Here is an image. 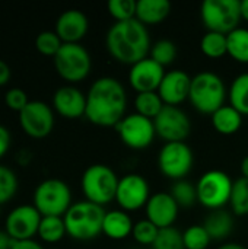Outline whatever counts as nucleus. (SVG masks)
<instances>
[{
    "label": "nucleus",
    "mask_w": 248,
    "mask_h": 249,
    "mask_svg": "<svg viewBox=\"0 0 248 249\" xmlns=\"http://www.w3.org/2000/svg\"><path fill=\"white\" fill-rule=\"evenodd\" d=\"M164 107L165 104L161 99L158 92H142V93H137L134 98L136 112L152 121L158 117V114L164 109Z\"/></svg>",
    "instance_id": "cd10ccee"
},
{
    "label": "nucleus",
    "mask_w": 248,
    "mask_h": 249,
    "mask_svg": "<svg viewBox=\"0 0 248 249\" xmlns=\"http://www.w3.org/2000/svg\"><path fill=\"white\" fill-rule=\"evenodd\" d=\"M210 117H212L213 128L219 134H224V136L235 134L243 125V115L235 108H232L229 104L228 105L225 104L224 107H221Z\"/></svg>",
    "instance_id": "5701e85b"
},
{
    "label": "nucleus",
    "mask_w": 248,
    "mask_h": 249,
    "mask_svg": "<svg viewBox=\"0 0 248 249\" xmlns=\"http://www.w3.org/2000/svg\"><path fill=\"white\" fill-rule=\"evenodd\" d=\"M240 169H241V177L243 178H246L248 179V155L241 160V166H240Z\"/></svg>",
    "instance_id": "c03bdc74"
},
{
    "label": "nucleus",
    "mask_w": 248,
    "mask_h": 249,
    "mask_svg": "<svg viewBox=\"0 0 248 249\" xmlns=\"http://www.w3.org/2000/svg\"><path fill=\"white\" fill-rule=\"evenodd\" d=\"M158 233H159V229L152 222H149L148 219H142L134 223L132 236L139 245L152 247L158 238Z\"/></svg>",
    "instance_id": "c9c22d12"
},
{
    "label": "nucleus",
    "mask_w": 248,
    "mask_h": 249,
    "mask_svg": "<svg viewBox=\"0 0 248 249\" xmlns=\"http://www.w3.org/2000/svg\"><path fill=\"white\" fill-rule=\"evenodd\" d=\"M203 226L210 235L212 241H222L228 238L234 231V219L232 214L224 209L213 210L208 214Z\"/></svg>",
    "instance_id": "b1692460"
},
{
    "label": "nucleus",
    "mask_w": 248,
    "mask_h": 249,
    "mask_svg": "<svg viewBox=\"0 0 248 249\" xmlns=\"http://www.w3.org/2000/svg\"><path fill=\"white\" fill-rule=\"evenodd\" d=\"M136 3L134 0H111L107 9L115 22H124L136 18Z\"/></svg>",
    "instance_id": "4c0bfd02"
},
{
    "label": "nucleus",
    "mask_w": 248,
    "mask_h": 249,
    "mask_svg": "<svg viewBox=\"0 0 248 249\" xmlns=\"http://www.w3.org/2000/svg\"><path fill=\"white\" fill-rule=\"evenodd\" d=\"M12 77V70H10V66L0 58V88L1 86H6L9 83Z\"/></svg>",
    "instance_id": "a19ab883"
},
{
    "label": "nucleus",
    "mask_w": 248,
    "mask_h": 249,
    "mask_svg": "<svg viewBox=\"0 0 248 249\" xmlns=\"http://www.w3.org/2000/svg\"><path fill=\"white\" fill-rule=\"evenodd\" d=\"M194 165V155L186 142L165 143L158 153L161 174L172 181L186 179Z\"/></svg>",
    "instance_id": "9d476101"
},
{
    "label": "nucleus",
    "mask_w": 248,
    "mask_h": 249,
    "mask_svg": "<svg viewBox=\"0 0 248 249\" xmlns=\"http://www.w3.org/2000/svg\"><path fill=\"white\" fill-rule=\"evenodd\" d=\"M183 242L186 249H208L212 238L203 225H193L183 232Z\"/></svg>",
    "instance_id": "72a5a7b5"
},
{
    "label": "nucleus",
    "mask_w": 248,
    "mask_h": 249,
    "mask_svg": "<svg viewBox=\"0 0 248 249\" xmlns=\"http://www.w3.org/2000/svg\"><path fill=\"white\" fill-rule=\"evenodd\" d=\"M102 206L82 200L73 203L63 216L66 232L76 241H91L102 233V223L105 217Z\"/></svg>",
    "instance_id": "7ed1b4c3"
},
{
    "label": "nucleus",
    "mask_w": 248,
    "mask_h": 249,
    "mask_svg": "<svg viewBox=\"0 0 248 249\" xmlns=\"http://www.w3.org/2000/svg\"><path fill=\"white\" fill-rule=\"evenodd\" d=\"M105 47L108 54L118 63L133 66L148 57L151 51V36L148 26L136 18L115 22L107 32Z\"/></svg>",
    "instance_id": "f03ea898"
},
{
    "label": "nucleus",
    "mask_w": 248,
    "mask_h": 249,
    "mask_svg": "<svg viewBox=\"0 0 248 249\" xmlns=\"http://www.w3.org/2000/svg\"><path fill=\"white\" fill-rule=\"evenodd\" d=\"M171 13L168 0H139L136 3V19L145 26L162 23Z\"/></svg>",
    "instance_id": "4be33fe9"
},
{
    "label": "nucleus",
    "mask_w": 248,
    "mask_h": 249,
    "mask_svg": "<svg viewBox=\"0 0 248 249\" xmlns=\"http://www.w3.org/2000/svg\"><path fill=\"white\" fill-rule=\"evenodd\" d=\"M151 198V190L148 181L139 174H129L120 178L115 201L121 210L130 213L137 212L146 206Z\"/></svg>",
    "instance_id": "2eb2a0df"
},
{
    "label": "nucleus",
    "mask_w": 248,
    "mask_h": 249,
    "mask_svg": "<svg viewBox=\"0 0 248 249\" xmlns=\"http://www.w3.org/2000/svg\"><path fill=\"white\" fill-rule=\"evenodd\" d=\"M153 249H186L183 242V232L177 228L159 229L158 238L152 245Z\"/></svg>",
    "instance_id": "e433bc0d"
},
{
    "label": "nucleus",
    "mask_w": 248,
    "mask_h": 249,
    "mask_svg": "<svg viewBox=\"0 0 248 249\" xmlns=\"http://www.w3.org/2000/svg\"><path fill=\"white\" fill-rule=\"evenodd\" d=\"M41 219L42 216L34 204H20L7 213L4 231L13 241L34 239V236L38 235Z\"/></svg>",
    "instance_id": "4468645a"
},
{
    "label": "nucleus",
    "mask_w": 248,
    "mask_h": 249,
    "mask_svg": "<svg viewBox=\"0 0 248 249\" xmlns=\"http://www.w3.org/2000/svg\"><path fill=\"white\" fill-rule=\"evenodd\" d=\"M12 249H45L39 242L35 239H26V241H15Z\"/></svg>",
    "instance_id": "79ce46f5"
},
{
    "label": "nucleus",
    "mask_w": 248,
    "mask_h": 249,
    "mask_svg": "<svg viewBox=\"0 0 248 249\" xmlns=\"http://www.w3.org/2000/svg\"><path fill=\"white\" fill-rule=\"evenodd\" d=\"M63 41L54 31H42L35 38V48L39 54L53 57L60 51Z\"/></svg>",
    "instance_id": "f704fd0d"
},
{
    "label": "nucleus",
    "mask_w": 248,
    "mask_h": 249,
    "mask_svg": "<svg viewBox=\"0 0 248 249\" xmlns=\"http://www.w3.org/2000/svg\"><path fill=\"white\" fill-rule=\"evenodd\" d=\"M66 235H67V232H66V225H64L63 217H60V216H42L39 228H38V238L42 242L57 244Z\"/></svg>",
    "instance_id": "393cba45"
},
{
    "label": "nucleus",
    "mask_w": 248,
    "mask_h": 249,
    "mask_svg": "<svg viewBox=\"0 0 248 249\" xmlns=\"http://www.w3.org/2000/svg\"><path fill=\"white\" fill-rule=\"evenodd\" d=\"M127 92L111 76L96 79L86 92L85 117L98 127H115L127 114Z\"/></svg>",
    "instance_id": "f257e3e1"
},
{
    "label": "nucleus",
    "mask_w": 248,
    "mask_h": 249,
    "mask_svg": "<svg viewBox=\"0 0 248 249\" xmlns=\"http://www.w3.org/2000/svg\"><path fill=\"white\" fill-rule=\"evenodd\" d=\"M216 249H247L246 247H243V245H240V244H234V242H229V244H224V245H221L219 248Z\"/></svg>",
    "instance_id": "49530a36"
},
{
    "label": "nucleus",
    "mask_w": 248,
    "mask_h": 249,
    "mask_svg": "<svg viewBox=\"0 0 248 249\" xmlns=\"http://www.w3.org/2000/svg\"><path fill=\"white\" fill-rule=\"evenodd\" d=\"M133 220L124 210H111L105 213L102 233L113 241H123L133 232Z\"/></svg>",
    "instance_id": "412c9836"
},
{
    "label": "nucleus",
    "mask_w": 248,
    "mask_h": 249,
    "mask_svg": "<svg viewBox=\"0 0 248 249\" xmlns=\"http://www.w3.org/2000/svg\"><path fill=\"white\" fill-rule=\"evenodd\" d=\"M200 18L209 32L228 35L238 28L241 20V1L238 0H205Z\"/></svg>",
    "instance_id": "6e6552de"
},
{
    "label": "nucleus",
    "mask_w": 248,
    "mask_h": 249,
    "mask_svg": "<svg viewBox=\"0 0 248 249\" xmlns=\"http://www.w3.org/2000/svg\"><path fill=\"white\" fill-rule=\"evenodd\" d=\"M156 136L165 143L186 142L191 133V121L180 107L165 105L153 120Z\"/></svg>",
    "instance_id": "ddd939ff"
},
{
    "label": "nucleus",
    "mask_w": 248,
    "mask_h": 249,
    "mask_svg": "<svg viewBox=\"0 0 248 249\" xmlns=\"http://www.w3.org/2000/svg\"><path fill=\"white\" fill-rule=\"evenodd\" d=\"M118 181L120 178L117 174L104 163H94L88 166L80 179L85 200L102 207L111 201H115Z\"/></svg>",
    "instance_id": "39448f33"
},
{
    "label": "nucleus",
    "mask_w": 248,
    "mask_h": 249,
    "mask_svg": "<svg viewBox=\"0 0 248 249\" xmlns=\"http://www.w3.org/2000/svg\"><path fill=\"white\" fill-rule=\"evenodd\" d=\"M232 185L234 181L227 172L219 169L208 171L199 178L196 184L197 201L210 212L221 210L229 204Z\"/></svg>",
    "instance_id": "1a4fd4ad"
},
{
    "label": "nucleus",
    "mask_w": 248,
    "mask_h": 249,
    "mask_svg": "<svg viewBox=\"0 0 248 249\" xmlns=\"http://www.w3.org/2000/svg\"><path fill=\"white\" fill-rule=\"evenodd\" d=\"M19 181L15 171L6 165H0V206L9 203L18 193Z\"/></svg>",
    "instance_id": "473e14b6"
},
{
    "label": "nucleus",
    "mask_w": 248,
    "mask_h": 249,
    "mask_svg": "<svg viewBox=\"0 0 248 249\" xmlns=\"http://www.w3.org/2000/svg\"><path fill=\"white\" fill-rule=\"evenodd\" d=\"M165 70L161 64L146 57L136 64L130 66L129 82L130 86L137 92H158V88L165 76Z\"/></svg>",
    "instance_id": "dca6fc26"
},
{
    "label": "nucleus",
    "mask_w": 248,
    "mask_h": 249,
    "mask_svg": "<svg viewBox=\"0 0 248 249\" xmlns=\"http://www.w3.org/2000/svg\"><path fill=\"white\" fill-rule=\"evenodd\" d=\"M178 210L180 207L170 193L152 194L145 206L146 219L158 229L172 228L178 217Z\"/></svg>",
    "instance_id": "a211bd4d"
},
{
    "label": "nucleus",
    "mask_w": 248,
    "mask_h": 249,
    "mask_svg": "<svg viewBox=\"0 0 248 249\" xmlns=\"http://www.w3.org/2000/svg\"><path fill=\"white\" fill-rule=\"evenodd\" d=\"M35 209L41 216H60L63 217L70 209L72 203V190L70 187L58 179L48 178L41 181L34 191Z\"/></svg>",
    "instance_id": "423d86ee"
},
{
    "label": "nucleus",
    "mask_w": 248,
    "mask_h": 249,
    "mask_svg": "<svg viewBox=\"0 0 248 249\" xmlns=\"http://www.w3.org/2000/svg\"><path fill=\"white\" fill-rule=\"evenodd\" d=\"M241 19L248 22V0L241 1Z\"/></svg>",
    "instance_id": "a18cd8bd"
},
{
    "label": "nucleus",
    "mask_w": 248,
    "mask_h": 249,
    "mask_svg": "<svg viewBox=\"0 0 248 249\" xmlns=\"http://www.w3.org/2000/svg\"><path fill=\"white\" fill-rule=\"evenodd\" d=\"M53 61L57 74L69 85L85 80L92 69L91 54L82 44H63Z\"/></svg>",
    "instance_id": "0eeeda50"
},
{
    "label": "nucleus",
    "mask_w": 248,
    "mask_h": 249,
    "mask_svg": "<svg viewBox=\"0 0 248 249\" xmlns=\"http://www.w3.org/2000/svg\"><path fill=\"white\" fill-rule=\"evenodd\" d=\"M29 104V98L26 95V92L20 88H10L6 93H4V105L16 111L18 114Z\"/></svg>",
    "instance_id": "58836bf2"
},
{
    "label": "nucleus",
    "mask_w": 248,
    "mask_h": 249,
    "mask_svg": "<svg viewBox=\"0 0 248 249\" xmlns=\"http://www.w3.org/2000/svg\"><path fill=\"white\" fill-rule=\"evenodd\" d=\"M228 89L221 76L213 71H200L191 77L189 101L202 114L212 115L225 105Z\"/></svg>",
    "instance_id": "20e7f679"
},
{
    "label": "nucleus",
    "mask_w": 248,
    "mask_h": 249,
    "mask_svg": "<svg viewBox=\"0 0 248 249\" xmlns=\"http://www.w3.org/2000/svg\"><path fill=\"white\" fill-rule=\"evenodd\" d=\"M89 29L86 15L79 9L64 10L56 20L54 32L60 36L63 44H80Z\"/></svg>",
    "instance_id": "6ab92c4d"
},
{
    "label": "nucleus",
    "mask_w": 248,
    "mask_h": 249,
    "mask_svg": "<svg viewBox=\"0 0 248 249\" xmlns=\"http://www.w3.org/2000/svg\"><path fill=\"white\" fill-rule=\"evenodd\" d=\"M13 244L15 241L10 238V235L4 229H0V249H12Z\"/></svg>",
    "instance_id": "37998d69"
},
{
    "label": "nucleus",
    "mask_w": 248,
    "mask_h": 249,
    "mask_svg": "<svg viewBox=\"0 0 248 249\" xmlns=\"http://www.w3.org/2000/svg\"><path fill=\"white\" fill-rule=\"evenodd\" d=\"M229 206L232 209V213L237 216H247L248 214V179L238 178L234 181L232 193Z\"/></svg>",
    "instance_id": "7c9ffc66"
},
{
    "label": "nucleus",
    "mask_w": 248,
    "mask_h": 249,
    "mask_svg": "<svg viewBox=\"0 0 248 249\" xmlns=\"http://www.w3.org/2000/svg\"><path fill=\"white\" fill-rule=\"evenodd\" d=\"M115 131L118 133L121 142L134 150L146 149L152 144L156 137L153 121L137 114H127L117 125Z\"/></svg>",
    "instance_id": "9b49d317"
},
{
    "label": "nucleus",
    "mask_w": 248,
    "mask_h": 249,
    "mask_svg": "<svg viewBox=\"0 0 248 249\" xmlns=\"http://www.w3.org/2000/svg\"><path fill=\"white\" fill-rule=\"evenodd\" d=\"M149 57L162 67H167L177 58V45L171 39H159L151 47Z\"/></svg>",
    "instance_id": "2f4dec72"
},
{
    "label": "nucleus",
    "mask_w": 248,
    "mask_h": 249,
    "mask_svg": "<svg viewBox=\"0 0 248 249\" xmlns=\"http://www.w3.org/2000/svg\"><path fill=\"white\" fill-rule=\"evenodd\" d=\"M190 86L191 76H189V73H186L184 70H170L165 73L158 88V93L165 105L178 107L189 99Z\"/></svg>",
    "instance_id": "aec40b11"
},
{
    "label": "nucleus",
    "mask_w": 248,
    "mask_h": 249,
    "mask_svg": "<svg viewBox=\"0 0 248 249\" xmlns=\"http://www.w3.org/2000/svg\"><path fill=\"white\" fill-rule=\"evenodd\" d=\"M228 55L243 64H248V28L238 26L227 35Z\"/></svg>",
    "instance_id": "bb28decb"
},
{
    "label": "nucleus",
    "mask_w": 248,
    "mask_h": 249,
    "mask_svg": "<svg viewBox=\"0 0 248 249\" xmlns=\"http://www.w3.org/2000/svg\"><path fill=\"white\" fill-rule=\"evenodd\" d=\"M170 194L178 204V207H191L197 201V188L196 184L187 181V179H180L174 181Z\"/></svg>",
    "instance_id": "c756f323"
},
{
    "label": "nucleus",
    "mask_w": 248,
    "mask_h": 249,
    "mask_svg": "<svg viewBox=\"0 0 248 249\" xmlns=\"http://www.w3.org/2000/svg\"><path fill=\"white\" fill-rule=\"evenodd\" d=\"M229 105L243 117L248 115V73L238 74L228 89Z\"/></svg>",
    "instance_id": "a878e982"
},
{
    "label": "nucleus",
    "mask_w": 248,
    "mask_h": 249,
    "mask_svg": "<svg viewBox=\"0 0 248 249\" xmlns=\"http://www.w3.org/2000/svg\"><path fill=\"white\" fill-rule=\"evenodd\" d=\"M54 109L44 101H29L19 112V124L23 133L32 139H44L54 128Z\"/></svg>",
    "instance_id": "f8f14e48"
},
{
    "label": "nucleus",
    "mask_w": 248,
    "mask_h": 249,
    "mask_svg": "<svg viewBox=\"0 0 248 249\" xmlns=\"http://www.w3.org/2000/svg\"><path fill=\"white\" fill-rule=\"evenodd\" d=\"M10 143H12V136H10L9 128L0 124V159L9 152Z\"/></svg>",
    "instance_id": "ea45409f"
},
{
    "label": "nucleus",
    "mask_w": 248,
    "mask_h": 249,
    "mask_svg": "<svg viewBox=\"0 0 248 249\" xmlns=\"http://www.w3.org/2000/svg\"><path fill=\"white\" fill-rule=\"evenodd\" d=\"M200 50L202 53L209 58H221L228 54V45H227V35L219 32H206L200 41Z\"/></svg>",
    "instance_id": "c85d7f7f"
},
{
    "label": "nucleus",
    "mask_w": 248,
    "mask_h": 249,
    "mask_svg": "<svg viewBox=\"0 0 248 249\" xmlns=\"http://www.w3.org/2000/svg\"><path fill=\"white\" fill-rule=\"evenodd\" d=\"M53 109L66 120H77L86 112V93L75 85L60 86L53 95Z\"/></svg>",
    "instance_id": "f3484780"
}]
</instances>
